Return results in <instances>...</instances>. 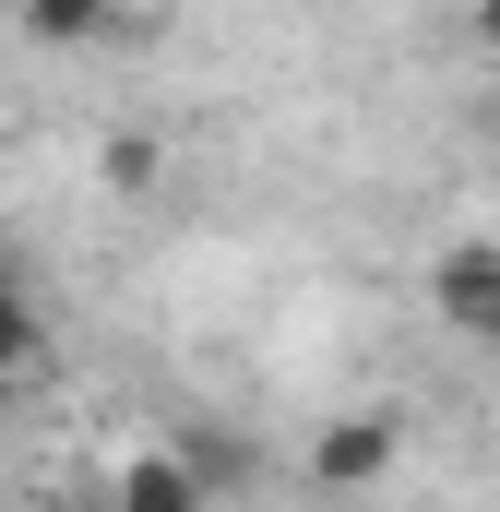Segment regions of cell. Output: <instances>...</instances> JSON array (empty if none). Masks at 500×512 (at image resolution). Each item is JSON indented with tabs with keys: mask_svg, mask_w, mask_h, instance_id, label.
I'll return each mask as SVG.
<instances>
[{
	"mask_svg": "<svg viewBox=\"0 0 500 512\" xmlns=\"http://www.w3.org/2000/svg\"><path fill=\"white\" fill-rule=\"evenodd\" d=\"M0 298H24V262H12V239H0Z\"/></svg>",
	"mask_w": 500,
	"mask_h": 512,
	"instance_id": "obj_7",
	"label": "cell"
},
{
	"mask_svg": "<svg viewBox=\"0 0 500 512\" xmlns=\"http://www.w3.org/2000/svg\"><path fill=\"white\" fill-rule=\"evenodd\" d=\"M477 346H489V358H500V322H489V334H477Z\"/></svg>",
	"mask_w": 500,
	"mask_h": 512,
	"instance_id": "obj_9",
	"label": "cell"
},
{
	"mask_svg": "<svg viewBox=\"0 0 500 512\" xmlns=\"http://www.w3.org/2000/svg\"><path fill=\"white\" fill-rule=\"evenodd\" d=\"M24 36H36V48H84V36H108V12H96V0H36Z\"/></svg>",
	"mask_w": 500,
	"mask_h": 512,
	"instance_id": "obj_4",
	"label": "cell"
},
{
	"mask_svg": "<svg viewBox=\"0 0 500 512\" xmlns=\"http://www.w3.org/2000/svg\"><path fill=\"white\" fill-rule=\"evenodd\" d=\"M393 417H334L322 441H310V489H381L393 477Z\"/></svg>",
	"mask_w": 500,
	"mask_h": 512,
	"instance_id": "obj_1",
	"label": "cell"
},
{
	"mask_svg": "<svg viewBox=\"0 0 500 512\" xmlns=\"http://www.w3.org/2000/svg\"><path fill=\"white\" fill-rule=\"evenodd\" d=\"M96 167H108V191H155V167H167V155H155V131H108V155H96Z\"/></svg>",
	"mask_w": 500,
	"mask_h": 512,
	"instance_id": "obj_5",
	"label": "cell"
},
{
	"mask_svg": "<svg viewBox=\"0 0 500 512\" xmlns=\"http://www.w3.org/2000/svg\"><path fill=\"white\" fill-rule=\"evenodd\" d=\"M429 298H441V322L489 334V322H500V251H489V239H453V251L429 262Z\"/></svg>",
	"mask_w": 500,
	"mask_h": 512,
	"instance_id": "obj_2",
	"label": "cell"
},
{
	"mask_svg": "<svg viewBox=\"0 0 500 512\" xmlns=\"http://www.w3.org/2000/svg\"><path fill=\"white\" fill-rule=\"evenodd\" d=\"M96 512H108V501H96Z\"/></svg>",
	"mask_w": 500,
	"mask_h": 512,
	"instance_id": "obj_10",
	"label": "cell"
},
{
	"mask_svg": "<svg viewBox=\"0 0 500 512\" xmlns=\"http://www.w3.org/2000/svg\"><path fill=\"white\" fill-rule=\"evenodd\" d=\"M477 48H489V60H500V0H489V12H477Z\"/></svg>",
	"mask_w": 500,
	"mask_h": 512,
	"instance_id": "obj_8",
	"label": "cell"
},
{
	"mask_svg": "<svg viewBox=\"0 0 500 512\" xmlns=\"http://www.w3.org/2000/svg\"><path fill=\"white\" fill-rule=\"evenodd\" d=\"M108 512H203V489H191L179 453H131L120 477H108Z\"/></svg>",
	"mask_w": 500,
	"mask_h": 512,
	"instance_id": "obj_3",
	"label": "cell"
},
{
	"mask_svg": "<svg viewBox=\"0 0 500 512\" xmlns=\"http://www.w3.org/2000/svg\"><path fill=\"white\" fill-rule=\"evenodd\" d=\"M36 346H48L36 298H0V382H12V370H36Z\"/></svg>",
	"mask_w": 500,
	"mask_h": 512,
	"instance_id": "obj_6",
	"label": "cell"
}]
</instances>
